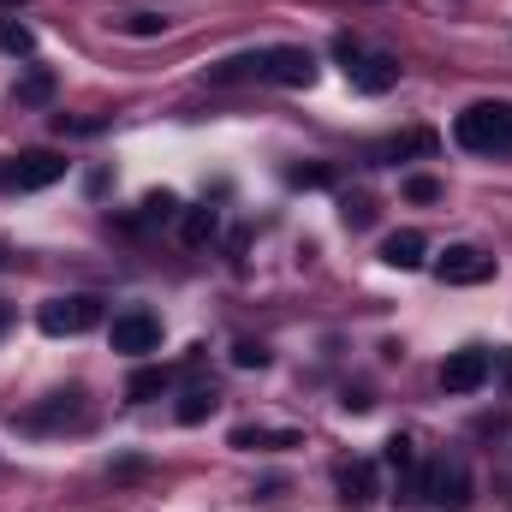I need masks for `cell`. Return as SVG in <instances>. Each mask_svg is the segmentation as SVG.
Here are the masks:
<instances>
[{"label":"cell","instance_id":"6da1fadb","mask_svg":"<svg viewBox=\"0 0 512 512\" xmlns=\"http://www.w3.org/2000/svg\"><path fill=\"white\" fill-rule=\"evenodd\" d=\"M411 495L423 512H465L471 507V465L459 453H435L429 465H417Z\"/></svg>","mask_w":512,"mask_h":512},{"label":"cell","instance_id":"7a4b0ae2","mask_svg":"<svg viewBox=\"0 0 512 512\" xmlns=\"http://www.w3.org/2000/svg\"><path fill=\"white\" fill-rule=\"evenodd\" d=\"M459 149L471 155H512V102H477L453 120Z\"/></svg>","mask_w":512,"mask_h":512},{"label":"cell","instance_id":"3957f363","mask_svg":"<svg viewBox=\"0 0 512 512\" xmlns=\"http://www.w3.org/2000/svg\"><path fill=\"white\" fill-rule=\"evenodd\" d=\"M96 322H102V298H90V292H66V298H48V304L36 310V328H42L48 340L90 334Z\"/></svg>","mask_w":512,"mask_h":512},{"label":"cell","instance_id":"277c9868","mask_svg":"<svg viewBox=\"0 0 512 512\" xmlns=\"http://www.w3.org/2000/svg\"><path fill=\"white\" fill-rule=\"evenodd\" d=\"M435 280L441 286H483V280H495V256L477 245H447V256L435 262Z\"/></svg>","mask_w":512,"mask_h":512},{"label":"cell","instance_id":"5b68a950","mask_svg":"<svg viewBox=\"0 0 512 512\" xmlns=\"http://www.w3.org/2000/svg\"><path fill=\"white\" fill-rule=\"evenodd\" d=\"M60 173H66V155H54V149H30V155H18V161L0 167V179H6L12 191H42V185H54Z\"/></svg>","mask_w":512,"mask_h":512},{"label":"cell","instance_id":"8992f818","mask_svg":"<svg viewBox=\"0 0 512 512\" xmlns=\"http://www.w3.org/2000/svg\"><path fill=\"white\" fill-rule=\"evenodd\" d=\"M108 346H114V352H126V358H143V352H155V346H161V322H155L149 310H126V316H114Z\"/></svg>","mask_w":512,"mask_h":512},{"label":"cell","instance_id":"52a82bcc","mask_svg":"<svg viewBox=\"0 0 512 512\" xmlns=\"http://www.w3.org/2000/svg\"><path fill=\"white\" fill-rule=\"evenodd\" d=\"M262 84L310 90V84H316V54H310V48H268V72H262Z\"/></svg>","mask_w":512,"mask_h":512},{"label":"cell","instance_id":"ba28073f","mask_svg":"<svg viewBox=\"0 0 512 512\" xmlns=\"http://www.w3.org/2000/svg\"><path fill=\"white\" fill-rule=\"evenodd\" d=\"M483 382H489V352H483V346L447 352V364H441V387H447V393H477Z\"/></svg>","mask_w":512,"mask_h":512},{"label":"cell","instance_id":"9c48e42d","mask_svg":"<svg viewBox=\"0 0 512 512\" xmlns=\"http://www.w3.org/2000/svg\"><path fill=\"white\" fill-rule=\"evenodd\" d=\"M346 78H352L358 96H387V90L399 84V60H393V54H358V60L346 66Z\"/></svg>","mask_w":512,"mask_h":512},{"label":"cell","instance_id":"30bf717a","mask_svg":"<svg viewBox=\"0 0 512 512\" xmlns=\"http://www.w3.org/2000/svg\"><path fill=\"white\" fill-rule=\"evenodd\" d=\"M334 483H340V501H346L352 512H370V507H376V495H382V483H376V465H370V459L340 465V471H334Z\"/></svg>","mask_w":512,"mask_h":512},{"label":"cell","instance_id":"8fae6325","mask_svg":"<svg viewBox=\"0 0 512 512\" xmlns=\"http://www.w3.org/2000/svg\"><path fill=\"white\" fill-rule=\"evenodd\" d=\"M262 72H268V48H256V54H233V60L209 66V84H245V78L262 84Z\"/></svg>","mask_w":512,"mask_h":512},{"label":"cell","instance_id":"7c38bea8","mask_svg":"<svg viewBox=\"0 0 512 512\" xmlns=\"http://www.w3.org/2000/svg\"><path fill=\"white\" fill-rule=\"evenodd\" d=\"M423 256H429V239H423V233H411V227H405V233H393V239L382 245L387 268H423Z\"/></svg>","mask_w":512,"mask_h":512},{"label":"cell","instance_id":"4fadbf2b","mask_svg":"<svg viewBox=\"0 0 512 512\" xmlns=\"http://www.w3.org/2000/svg\"><path fill=\"white\" fill-rule=\"evenodd\" d=\"M167 387H173V370H161V364H137L131 382H126V393L137 399V405H149V399H161Z\"/></svg>","mask_w":512,"mask_h":512},{"label":"cell","instance_id":"5bb4252c","mask_svg":"<svg viewBox=\"0 0 512 512\" xmlns=\"http://www.w3.org/2000/svg\"><path fill=\"white\" fill-rule=\"evenodd\" d=\"M382 459H387V471H393L405 489L417 483V441H411V435H393V441L382 447Z\"/></svg>","mask_w":512,"mask_h":512},{"label":"cell","instance_id":"9a60e30c","mask_svg":"<svg viewBox=\"0 0 512 512\" xmlns=\"http://www.w3.org/2000/svg\"><path fill=\"white\" fill-rule=\"evenodd\" d=\"M441 149V137L435 131H405V137H393L376 149V161H405V155H435Z\"/></svg>","mask_w":512,"mask_h":512},{"label":"cell","instance_id":"2e32d148","mask_svg":"<svg viewBox=\"0 0 512 512\" xmlns=\"http://www.w3.org/2000/svg\"><path fill=\"white\" fill-rule=\"evenodd\" d=\"M215 233H221V215H215V209H191V215L179 221V239H185L191 251H203Z\"/></svg>","mask_w":512,"mask_h":512},{"label":"cell","instance_id":"e0dca14e","mask_svg":"<svg viewBox=\"0 0 512 512\" xmlns=\"http://www.w3.org/2000/svg\"><path fill=\"white\" fill-rule=\"evenodd\" d=\"M233 447H245V453H262V447H298V435L292 429H233Z\"/></svg>","mask_w":512,"mask_h":512},{"label":"cell","instance_id":"ac0fdd59","mask_svg":"<svg viewBox=\"0 0 512 512\" xmlns=\"http://www.w3.org/2000/svg\"><path fill=\"white\" fill-rule=\"evenodd\" d=\"M12 96H18V108H42V102H54V72H42V66H36V72H24Z\"/></svg>","mask_w":512,"mask_h":512},{"label":"cell","instance_id":"d6986e66","mask_svg":"<svg viewBox=\"0 0 512 512\" xmlns=\"http://www.w3.org/2000/svg\"><path fill=\"white\" fill-rule=\"evenodd\" d=\"M30 48H36V30L18 24V18H0V54H18V60H24Z\"/></svg>","mask_w":512,"mask_h":512},{"label":"cell","instance_id":"ffe728a7","mask_svg":"<svg viewBox=\"0 0 512 512\" xmlns=\"http://www.w3.org/2000/svg\"><path fill=\"white\" fill-rule=\"evenodd\" d=\"M215 399H221L215 387H191V393L179 399V423H203V417L215 411Z\"/></svg>","mask_w":512,"mask_h":512},{"label":"cell","instance_id":"44dd1931","mask_svg":"<svg viewBox=\"0 0 512 512\" xmlns=\"http://www.w3.org/2000/svg\"><path fill=\"white\" fill-rule=\"evenodd\" d=\"M179 215V197L173 191H149L143 197V221H173Z\"/></svg>","mask_w":512,"mask_h":512},{"label":"cell","instance_id":"7402d4cb","mask_svg":"<svg viewBox=\"0 0 512 512\" xmlns=\"http://www.w3.org/2000/svg\"><path fill=\"white\" fill-rule=\"evenodd\" d=\"M405 197H411V203H441V179L411 173V179H405Z\"/></svg>","mask_w":512,"mask_h":512},{"label":"cell","instance_id":"603a6c76","mask_svg":"<svg viewBox=\"0 0 512 512\" xmlns=\"http://www.w3.org/2000/svg\"><path fill=\"white\" fill-rule=\"evenodd\" d=\"M233 364H239V370H262V364H268V346H262V340H239V346H233Z\"/></svg>","mask_w":512,"mask_h":512},{"label":"cell","instance_id":"cb8c5ba5","mask_svg":"<svg viewBox=\"0 0 512 512\" xmlns=\"http://www.w3.org/2000/svg\"><path fill=\"white\" fill-rule=\"evenodd\" d=\"M340 221H346V227H370V221H376L370 197H346V203H340Z\"/></svg>","mask_w":512,"mask_h":512},{"label":"cell","instance_id":"d4e9b609","mask_svg":"<svg viewBox=\"0 0 512 512\" xmlns=\"http://www.w3.org/2000/svg\"><path fill=\"white\" fill-rule=\"evenodd\" d=\"M126 30H131V36H161V30H167V18H161V12H131Z\"/></svg>","mask_w":512,"mask_h":512},{"label":"cell","instance_id":"484cf974","mask_svg":"<svg viewBox=\"0 0 512 512\" xmlns=\"http://www.w3.org/2000/svg\"><path fill=\"white\" fill-rule=\"evenodd\" d=\"M286 179H292V185H328V167H292Z\"/></svg>","mask_w":512,"mask_h":512},{"label":"cell","instance_id":"4316f807","mask_svg":"<svg viewBox=\"0 0 512 512\" xmlns=\"http://www.w3.org/2000/svg\"><path fill=\"white\" fill-rule=\"evenodd\" d=\"M6 328H12V304H0V334H6Z\"/></svg>","mask_w":512,"mask_h":512},{"label":"cell","instance_id":"83f0119b","mask_svg":"<svg viewBox=\"0 0 512 512\" xmlns=\"http://www.w3.org/2000/svg\"><path fill=\"white\" fill-rule=\"evenodd\" d=\"M501 370H507V382H512V352H501Z\"/></svg>","mask_w":512,"mask_h":512},{"label":"cell","instance_id":"f1b7e54d","mask_svg":"<svg viewBox=\"0 0 512 512\" xmlns=\"http://www.w3.org/2000/svg\"><path fill=\"white\" fill-rule=\"evenodd\" d=\"M0 6H24V0H0Z\"/></svg>","mask_w":512,"mask_h":512},{"label":"cell","instance_id":"f546056e","mask_svg":"<svg viewBox=\"0 0 512 512\" xmlns=\"http://www.w3.org/2000/svg\"><path fill=\"white\" fill-rule=\"evenodd\" d=\"M0 268H6V245H0Z\"/></svg>","mask_w":512,"mask_h":512}]
</instances>
